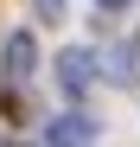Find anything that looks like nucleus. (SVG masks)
<instances>
[{"mask_svg": "<svg viewBox=\"0 0 140 147\" xmlns=\"http://www.w3.org/2000/svg\"><path fill=\"white\" fill-rule=\"evenodd\" d=\"M57 90L70 102H83V96L96 90V51H89V45H64L57 51Z\"/></svg>", "mask_w": 140, "mask_h": 147, "instance_id": "1", "label": "nucleus"}, {"mask_svg": "<svg viewBox=\"0 0 140 147\" xmlns=\"http://www.w3.org/2000/svg\"><path fill=\"white\" fill-rule=\"evenodd\" d=\"M38 141H51V147H89V141H102V128H96V115L64 109V115H51V121L38 128Z\"/></svg>", "mask_w": 140, "mask_h": 147, "instance_id": "2", "label": "nucleus"}, {"mask_svg": "<svg viewBox=\"0 0 140 147\" xmlns=\"http://www.w3.org/2000/svg\"><path fill=\"white\" fill-rule=\"evenodd\" d=\"M32 13L38 19H64V0H32Z\"/></svg>", "mask_w": 140, "mask_h": 147, "instance_id": "5", "label": "nucleus"}, {"mask_svg": "<svg viewBox=\"0 0 140 147\" xmlns=\"http://www.w3.org/2000/svg\"><path fill=\"white\" fill-rule=\"evenodd\" d=\"M96 7H102V13H121V7H134V0H96Z\"/></svg>", "mask_w": 140, "mask_h": 147, "instance_id": "6", "label": "nucleus"}, {"mask_svg": "<svg viewBox=\"0 0 140 147\" xmlns=\"http://www.w3.org/2000/svg\"><path fill=\"white\" fill-rule=\"evenodd\" d=\"M32 70H38V38L19 26V32H7V45H0V77H7V83H26Z\"/></svg>", "mask_w": 140, "mask_h": 147, "instance_id": "3", "label": "nucleus"}, {"mask_svg": "<svg viewBox=\"0 0 140 147\" xmlns=\"http://www.w3.org/2000/svg\"><path fill=\"white\" fill-rule=\"evenodd\" d=\"M134 64H140V45H115L108 58H96V70H102L115 90H127V83H134Z\"/></svg>", "mask_w": 140, "mask_h": 147, "instance_id": "4", "label": "nucleus"}]
</instances>
